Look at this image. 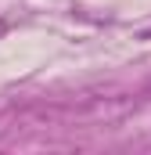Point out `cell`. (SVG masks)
<instances>
[{"instance_id": "7a4b0ae2", "label": "cell", "mask_w": 151, "mask_h": 155, "mask_svg": "<svg viewBox=\"0 0 151 155\" xmlns=\"http://www.w3.org/2000/svg\"><path fill=\"white\" fill-rule=\"evenodd\" d=\"M148 40H151V29H148Z\"/></svg>"}, {"instance_id": "6da1fadb", "label": "cell", "mask_w": 151, "mask_h": 155, "mask_svg": "<svg viewBox=\"0 0 151 155\" xmlns=\"http://www.w3.org/2000/svg\"><path fill=\"white\" fill-rule=\"evenodd\" d=\"M4 33H7V22H0V36H4Z\"/></svg>"}]
</instances>
